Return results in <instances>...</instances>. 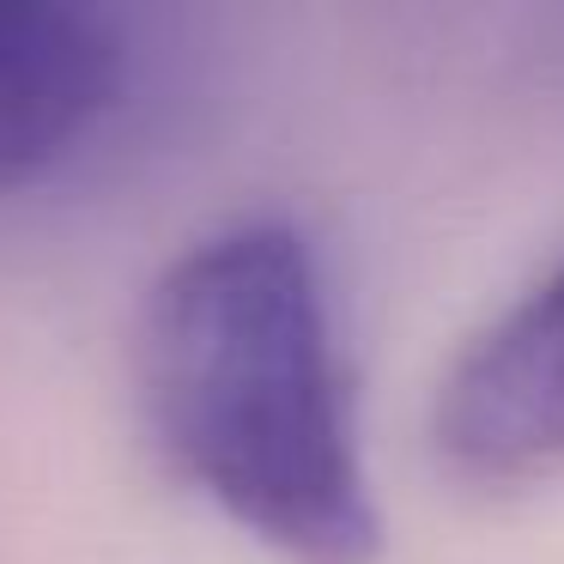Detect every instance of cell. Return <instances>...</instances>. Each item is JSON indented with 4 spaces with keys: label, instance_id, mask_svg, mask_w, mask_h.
<instances>
[{
    "label": "cell",
    "instance_id": "1",
    "mask_svg": "<svg viewBox=\"0 0 564 564\" xmlns=\"http://www.w3.org/2000/svg\"><path fill=\"white\" fill-rule=\"evenodd\" d=\"M159 455L292 564H377L382 510L346 406L328 292L280 219L213 231L164 268L134 334Z\"/></svg>",
    "mask_w": 564,
    "mask_h": 564
},
{
    "label": "cell",
    "instance_id": "2",
    "mask_svg": "<svg viewBox=\"0 0 564 564\" xmlns=\"http://www.w3.org/2000/svg\"><path fill=\"white\" fill-rule=\"evenodd\" d=\"M431 443L474 486L564 474V261L462 346L431 406Z\"/></svg>",
    "mask_w": 564,
    "mask_h": 564
},
{
    "label": "cell",
    "instance_id": "3",
    "mask_svg": "<svg viewBox=\"0 0 564 564\" xmlns=\"http://www.w3.org/2000/svg\"><path fill=\"white\" fill-rule=\"evenodd\" d=\"M122 91V43L86 7L0 0V188L31 183Z\"/></svg>",
    "mask_w": 564,
    "mask_h": 564
}]
</instances>
